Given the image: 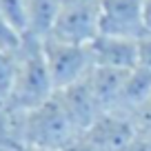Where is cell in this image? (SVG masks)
Listing matches in <instances>:
<instances>
[{"instance_id": "obj_20", "label": "cell", "mask_w": 151, "mask_h": 151, "mask_svg": "<svg viewBox=\"0 0 151 151\" xmlns=\"http://www.w3.org/2000/svg\"><path fill=\"white\" fill-rule=\"evenodd\" d=\"M71 2H87V0H58V5H71Z\"/></svg>"}, {"instance_id": "obj_6", "label": "cell", "mask_w": 151, "mask_h": 151, "mask_svg": "<svg viewBox=\"0 0 151 151\" xmlns=\"http://www.w3.org/2000/svg\"><path fill=\"white\" fill-rule=\"evenodd\" d=\"M133 133H136V124L131 118L116 111H107L80 138L96 151H120Z\"/></svg>"}, {"instance_id": "obj_12", "label": "cell", "mask_w": 151, "mask_h": 151, "mask_svg": "<svg viewBox=\"0 0 151 151\" xmlns=\"http://www.w3.org/2000/svg\"><path fill=\"white\" fill-rule=\"evenodd\" d=\"M22 40H24V33L0 11V51L14 56V53L20 49Z\"/></svg>"}, {"instance_id": "obj_14", "label": "cell", "mask_w": 151, "mask_h": 151, "mask_svg": "<svg viewBox=\"0 0 151 151\" xmlns=\"http://www.w3.org/2000/svg\"><path fill=\"white\" fill-rule=\"evenodd\" d=\"M14 80V56L0 51V100H7Z\"/></svg>"}, {"instance_id": "obj_10", "label": "cell", "mask_w": 151, "mask_h": 151, "mask_svg": "<svg viewBox=\"0 0 151 151\" xmlns=\"http://www.w3.org/2000/svg\"><path fill=\"white\" fill-rule=\"evenodd\" d=\"M124 76L127 71H116V69H104V67H93L87 76V87H89L93 100L98 102L100 111L107 113L113 109L116 100H118V93L122 89Z\"/></svg>"}, {"instance_id": "obj_19", "label": "cell", "mask_w": 151, "mask_h": 151, "mask_svg": "<svg viewBox=\"0 0 151 151\" xmlns=\"http://www.w3.org/2000/svg\"><path fill=\"white\" fill-rule=\"evenodd\" d=\"M16 151H47V149H36V147H20Z\"/></svg>"}, {"instance_id": "obj_11", "label": "cell", "mask_w": 151, "mask_h": 151, "mask_svg": "<svg viewBox=\"0 0 151 151\" xmlns=\"http://www.w3.org/2000/svg\"><path fill=\"white\" fill-rule=\"evenodd\" d=\"M58 0H27V33L38 40L49 38L58 16Z\"/></svg>"}, {"instance_id": "obj_7", "label": "cell", "mask_w": 151, "mask_h": 151, "mask_svg": "<svg viewBox=\"0 0 151 151\" xmlns=\"http://www.w3.org/2000/svg\"><path fill=\"white\" fill-rule=\"evenodd\" d=\"M93 67L116 71H131L138 67V40L129 38H113L100 33L93 42H89Z\"/></svg>"}, {"instance_id": "obj_16", "label": "cell", "mask_w": 151, "mask_h": 151, "mask_svg": "<svg viewBox=\"0 0 151 151\" xmlns=\"http://www.w3.org/2000/svg\"><path fill=\"white\" fill-rule=\"evenodd\" d=\"M120 151H151V133H145V131L136 129V133L129 138L127 145Z\"/></svg>"}, {"instance_id": "obj_4", "label": "cell", "mask_w": 151, "mask_h": 151, "mask_svg": "<svg viewBox=\"0 0 151 151\" xmlns=\"http://www.w3.org/2000/svg\"><path fill=\"white\" fill-rule=\"evenodd\" d=\"M100 36V0L60 5L49 38L69 45H89Z\"/></svg>"}, {"instance_id": "obj_3", "label": "cell", "mask_w": 151, "mask_h": 151, "mask_svg": "<svg viewBox=\"0 0 151 151\" xmlns=\"http://www.w3.org/2000/svg\"><path fill=\"white\" fill-rule=\"evenodd\" d=\"M42 49L56 93L82 82L89 76V71L93 69L89 45H69L60 42L56 38H45Z\"/></svg>"}, {"instance_id": "obj_5", "label": "cell", "mask_w": 151, "mask_h": 151, "mask_svg": "<svg viewBox=\"0 0 151 151\" xmlns=\"http://www.w3.org/2000/svg\"><path fill=\"white\" fill-rule=\"evenodd\" d=\"M149 31L145 22V0H100V33L140 40Z\"/></svg>"}, {"instance_id": "obj_2", "label": "cell", "mask_w": 151, "mask_h": 151, "mask_svg": "<svg viewBox=\"0 0 151 151\" xmlns=\"http://www.w3.org/2000/svg\"><path fill=\"white\" fill-rule=\"evenodd\" d=\"M80 138L69 111L60 96L53 93L47 102L24 111L22 118V145L47 151H65Z\"/></svg>"}, {"instance_id": "obj_15", "label": "cell", "mask_w": 151, "mask_h": 151, "mask_svg": "<svg viewBox=\"0 0 151 151\" xmlns=\"http://www.w3.org/2000/svg\"><path fill=\"white\" fill-rule=\"evenodd\" d=\"M133 124H136L138 131H145V133H151V96L145 100L140 109L133 113Z\"/></svg>"}, {"instance_id": "obj_8", "label": "cell", "mask_w": 151, "mask_h": 151, "mask_svg": "<svg viewBox=\"0 0 151 151\" xmlns=\"http://www.w3.org/2000/svg\"><path fill=\"white\" fill-rule=\"evenodd\" d=\"M58 96H60V100L65 102L67 111H69L76 129L80 131V136L102 116L98 102L93 100L89 87H87V80L78 82V85L69 87V89H65V91H58Z\"/></svg>"}, {"instance_id": "obj_18", "label": "cell", "mask_w": 151, "mask_h": 151, "mask_svg": "<svg viewBox=\"0 0 151 151\" xmlns=\"http://www.w3.org/2000/svg\"><path fill=\"white\" fill-rule=\"evenodd\" d=\"M145 22L147 29L151 31V0H145Z\"/></svg>"}, {"instance_id": "obj_1", "label": "cell", "mask_w": 151, "mask_h": 151, "mask_svg": "<svg viewBox=\"0 0 151 151\" xmlns=\"http://www.w3.org/2000/svg\"><path fill=\"white\" fill-rule=\"evenodd\" d=\"M56 93L51 73L45 58L42 40L24 36L20 49L14 53V80L7 102L18 111H31Z\"/></svg>"}, {"instance_id": "obj_9", "label": "cell", "mask_w": 151, "mask_h": 151, "mask_svg": "<svg viewBox=\"0 0 151 151\" xmlns=\"http://www.w3.org/2000/svg\"><path fill=\"white\" fill-rule=\"evenodd\" d=\"M149 96H151V71H147L145 67H136V69L127 71L122 89H120L118 100H116L111 111L133 118V113L145 104Z\"/></svg>"}, {"instance_id": "obj_17", "label": "cell", "mask_w": 151, "mask_h": 151, "mask_svg": "<svg viewBox=\"0 0 151 151\" xmlns=\"http://www.w3.org/2000/svg\"><path fill=\"white\" fill-rule=\"evenodd\" d=\"M138 67L151 71V31H147L138 40Z\"/></svg>"}, {"instance_id": "obj_13", "label": "cell", "mask_w": 151, "mask_h": 151, "mask_svg": "<svg viewBox=\"0 0 151 151\" xmlns=\"http://www.w3.org/2000/svg\"><path fill=\"white\" fill-rule=\"evenodd\" d=\"M0 11L22 33H27V0H0Z\"/></svg>"}]
</instances>
